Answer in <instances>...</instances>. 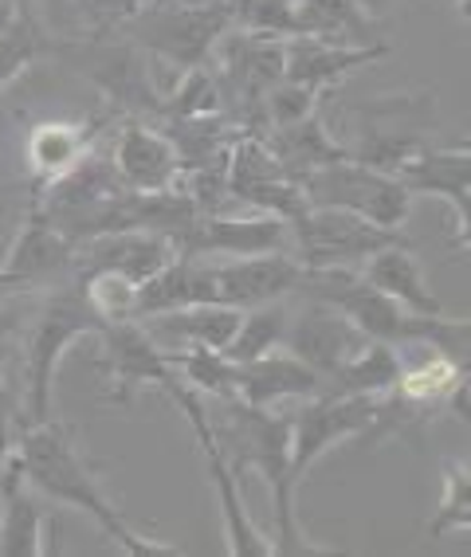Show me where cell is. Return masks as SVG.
<instances>
[{
  "instance_id": "1",
  "label": "cell",
  "mask_w": 471,
  "mask_h": 557,
  "mask_svg": "<svg viewBox=\"0 0 471 557\" xmlns=\"http://www.w3.org/2000/svg\"><path fill=\"white\" fill-rule=\"evenodd\" d=\"M16 459H21L24 483L48 503L83 510V515L102 530V534L119 542L122 554L131 557H177L181 549L158 537H146L122 518V510L111 503V495L102 491L99 475L83 456L79 440L67 424L60 420H44V424H28L21 429V444H16Z\"/></svg>"
},
{
  "instance_id": "2",
  "label": "cell",
  "mask_w": 471,
  "mask_h": 557,
  "mask_svg": "<svg viewBox=\"0 0 471 557\" xmlns=\"http://www.w3.org/2000/svg\"><path fill=\"white\" fill-rule=\"evenodd\" d=\"M212 432L221 440V448L236 475L260 471L263 483H268L271 507H275L271 554H331L326 546L307 542V534L299 530V518H295V491H299V483L292 475V412L256 408L240 397H224V417L212 420Z\"/></svg>"
},
{
  "instance_id": "3",
  "label": "cell",
  "mask_w": 471,
  "mask_h": 557,
  "mask_svg": "<svg viewBox=\"0 0 471 557\" xmlns=\"http://www.w3.org/2000/svg\"><path fill=\"white\" fill-rule=\"evenodd\" d=\"M99 326L102 322L83 302L75 278L51 290V299L44 302L40 319H36V326L28 334V349H24V400L21 417H16L21 429L51 420V393H55L60 361L67 358V349L79 338L99 334Z\"/></svg>"
},
{
  "instance_id": "4",
  "label": "cell",
  "mask_w": 471,
  "mask_h": 557,
  "mask_svg": "<svg viewBox=\"0 0 471 557\" xmlns=\"http://www.w3.org/2000/svg\"><path fill=\"white\" fill-rule=\"evenodd\" d=\"M122 28L131 44L177 67L181 75L212 60V48L232 28L228 0H146L122 21Z\"/></svg>"
},
{
  "instance_id": "5",
  "label": "cell",
  "mask_w": 471,
  "mask_h": 557,
  "mask_svg": "<svg viewBox=\"0 0 471 557\" xmlns=\"http://www.w3.org/2000/svg\"><path fill=\"white\" fill-rule=\"evenodd\" d=\"M299 189L311 209L354 212L385 232H405L412 216V193L397 181V173L373 170L354 158H342L299 177Z\"/></svg>"
},
{
  "instance_id": "6",
  "label": "cell",
  "mask_w": 471,
  "mask_h": 557,
  "mask_svg": "<svg viewBox=\"0 0 471 557\" xmlns=\"http://www.w3.org/2000/svg\"><path fill=\"white\" fill-rule=\"evenodd\" d=\"M358 141L346 146L354 161L373 165V170L397 173L409 158L429 146V129L436 122V95L417 90V95H377L361 102L358 110Z\"/></svg>"
},
{
  "instance_id": "7",
  "label": "cell",
  "mask_w": 471,
  "mask_h": 557,
  "mask_svg": "<svg viewBox=\"0 0 471 557\" xmlns=\"http://www.w3.org/2000/svg\"><path fill=\"white\" fill-rule=\"evenodd\" d=\"M165 393H170L173 405L185 412V420H189V429H193V440H197V448H201V456H204L212 491H216V510H221V522H224V537H228V554L232 557H268L271 542H268V534L248 518V510H244L240 475L232 471L221 440H216V432H212L204 397L197 393V388L181 385V381H173Z\"/></svg>"
},
{
  "instance_id": "8",
  "label": "cell",
  "mask_w": 471,
  "mask_h": 557,
  "mask_svg": "<svg viewBox=\"0 0 471 557\" xmlns=\"http://www.w3.org/2000/svg\"><path fill=\"white\" fill-rule=\"evenodd\" d=\"M287 232L295 239L292 256L302 268H361L373 251L389 244H409L401 232H385L354 212L311 209V205L287 224Z\"/></svg>"
},
{
  "instance_id": "9",
  "label": "cell",
  "mask_w": 471,
  "mask_h": 557,
  "mask_svg": "<svg viewBox=\"0 0 471 557\" xmlns=\"http://www.w3.org/2000/svg\"><path fill=\"white\" fill-rule=\"evenodd\" d=\"M75 251L79 244L63 236L44 205L32 197L28 216L12 239L9 256L0 263V299L4 295H28V290H55L75 278Z\"/></svg>"
},
{
  "instance_id": "10",
  "label": "cell",
  "mask_w": 471,
  "mask_h": 557,
  "mask_svg": "<svg viewBox=\"0 0 471 557\" xmlns=\"http://www.w3.org/2000/svg\"><path fill=\"white\" fill-rule=\"evenodd\" d=\"M382 397H350V393H314L292 412V475H302L319 463L322 456L354 436H365L377 420Z\"/></svg>"
},
{
  "instance_id": "11",
  "label": "cell",
  "mask_w": 471,
  "mask_h": 557,
  "mask_svg": "<svg viewBox=\"0 0 471 557\" xmlns=\"http://www.w3.org/2000/svg\"><path fill=\"white\" fill-rule=\"evenodd\" d=\"M51 55H63V60L75 63V71H83L95 87L114 99L126 110H153V114H165V95L153 87V75L146 67V51L138 44L122 40V44H99V40H83V44H55Z\"/></svg>"
},
{
  "instance_id": "12",
  "label": "cell",
  "mask_w": 471,
  "mask_h": 557,
  "mask_svg": "<svg viewBox=\"0 0 471 557\" xmlns=\"http://www.w3.org/2000/svg\"><path fill=\"white\" fill-rule=\"evenodd\" d=\"M99 342H102V373L111 377V397L119 405L138 393V388H165L177 381L173 373L170 358H165V349L161 342L150 338V330L141 326L138 319H126V322H107L99 326Z\"/></svg>"
},
{
  "instance_id": "13",
  "label": "cell",
  "mask_w": 471,
  "mask_h": 557,
  "mask_svg": "<svg viewBox=\"0 0 471 557\" xmlns=\"http://www.w3.org/2000/svg\"><path fill=\"white\" fill-rule=\"evenodd\" d=\"M177 256H263V251H283L287 248V220L271 216V212H256L248 216H228V212H209V216H197L189 228L181 232L177 239ZM292 251V248H287Z\"/></svg>"
},
{
  "instance_id": "14",
  "label": "cell",
  "mask_w": 471,
  "mask_h": 557,
  "mask_svg": "<svg viewBox=\"0 0 471 557\" xmlns=\"http://www.w3.org/2000/svg\"><path fill=\"white\" fill-rule=\"evenodd\" d=\"M299 278H302V263L287 248L212 263L216 302H228V307H240V310L292 295V290H299Z\"/></svg>"
},
{
  "instance_id": "15",
  "label": "cell",
  "mask_w": 471,
  "mask_h": 557,
  "mask_svg": "<svg viewBox=\"0 0 471 557\" xmlns=\"http://www.w3.org/2000/svg\"><path fill=\"white\" fill-rule=\"evenodd\" d=\"M365 342L370 338L342 310L326 307L319 299H311V307L302 310L299 319L287 322V334H283V349L295 354L302 366H311L322 381L331 377L334 369L346 366Z\"/></svg>"
},
{
  "instance_id": "16",
  "label": "cell",
  "mask_w": 471,
  "mask_h": 557,
  "mask_svg": "<svg viewBox=\"0 0 471 557\" xmlns=\"http://www.w3.org/2000/svg\"><path fill=\"white\" fill-rule=\"evenodd\" d=\"M111 165L122 185L134 193H161L181 185V158L170 134L153 129L150 122L134 119L114 134Z\"/></svg>"
},
{
  "instance_id": "17",
  "label": "cell",
  "mask_w": 471,
  "mask_h": 557,
  "mask_svg": "<svg viewBox=\"0 0 471 557\" xmlns=\"http://www.w3.org/2000/svg\"><path fill=\"white\" fill-rule=\"evenodd\" d=\"M177 256V244L165 232L150 228H126V232H107V236L83 239L79 251H75V275L79 271H119V275L134 278V283H146L150 275H158L170 259Z\"/></svg>"
},
{
  "instance_id": "18",
  "label": "cell",
  "mask_w": 471,
  "mask_h": 557,
  "mask_svg": "<svg viewBox=\"0 0 471 557\" xmlns=\"http://www.w3.org/2000/svg\"><path fill=\"white\" fill-rule=\"evenodd\" d=\"M389 44H365V48H350V44H326L314 36H287L283 40V79L307 83L314 90H334L346 75L358 67L385 60Z\"/></svg>"
},
{
  "instance_id": "19",
  "label": "cell",
  "mask_w": 471,
  "mask_h": 557,
  "mask_svg": "<svg viewBox=\"0 0 471 557\" xmlns=\"http://www.w3.org/2000/svg\"><path fill=\"white\" fill-rule=\"evenodd\" d=\"M102 122H40V126L28 129L24 138V158H28L32 170V193H44L48 185L63 181L71 170H79L83 161L95 153V141H99Z\"/></svg>"
},
{
  "instance_id": "20",
  "label": "cell",
  "mask_w": 471,
  "mask_h": 557,
  "mask_svg": "<svg viewBox=\"0 0 471 557\" xmlns=\"http://www.w3.org/2000/svg\"><path fill=\"white\" fill-rule=\"evenodd\" d=\"M48 554V518L44 498L24 483L21 459L12 451L0 463V557Z\"/></svg>"
},
{
  "instance_id": "21",
  "label": "cell",
  "mask_w": 471,
  "mask_h": 557,
  "mask_svg": "<svg viewBox=\"0 0 471 557\" xmlns=\"http://www.w3.org/2000/svg\"><path fill=\"white\" fill-rule=\"evenodd\" d=\"M397 181L412 197H441L448 200L456 216H460V244L468 248L471 228V153L468 146L460 150H432L424 146L417 158H409L397 170Z\"/></svg>"
},
{
  "instance_id": "22",
  "label": "cell",
  "mask_w": 471,
  "mask_h": 557,
  "mask_svg": "<svg viewBox=\"0 0 471 557\" xmlns=\"http://www.w3.org/2000/svg\"><path fill=\"white\" fill-rule=\"evenodd\" d=\"M322 393V377L295 354L271 349L263 358L236 366V397L256 408H280L287 400H307Z\"/></svg>"
},
{
  "instance_id": "23",
  "label": "cell",
  "mask_w": 471,
  "mask_h": 557,
  "mask_svg": "<svg viewBox=\"0 0 471 557\" xmlns=\"http://www.w3.org/2000/svg\"><path fill=\"white\" fill-rule=\"evenodd\" d=\"M382 32L385 24L377 21V12L365 9L361 0H295V36L365 48L385 44Z\"/></svg>"
},
{
  "instance_id": "24",
  "label": "cell",
  "mask_w": 471,
  "mask_h": 557,
  "mask_svg": "<svg viewBox=\"0 0 471 557\" xmlns=\"http://www.w3.org/2000/svg\"><path fill=\"white\" fill-rule=\"evenodd\" d=\"M197 302H216L212 290V259L173 256L158 275H150L138 287V319L165 314V310L197 307Z\"/></svg>"
},
{
  "instance_id": "25",
  "label": "cell",
  "mask_w": 471,
  "mask_h": 557,
  "mask_svg": "<svg viewBox=\"0 0 471 557\" xmlns=\"http://www.w3.org/2000/svg\"><path fill=\"white\" fill-rule=\"evenodd\" d=\"M263 141H268L271 158L280 161V170L292 181L307 177V173L322 170V165H334V161L350 158V150L326 129V119H322L319 110H314L311 119L295 122V126L268 129Z\"/></svg>"
},
{
  "instance_id": "26",
  "label": "cell",
  "mask_w": 471,
  "mask_h": 557,
  "mask_svg": "<svg viewBox=\"0 0 471 557\" xmlns=\"http://www.w3.org/2000/svg\"><path fill=\"white\" fill-rule=\"evenodd\" d=\"M358 271L370 278L377 290H385L393 302H401L409 314H444L441 299L432 295L429 278H424L421 263H417L409 244H389V248L373 251Z\"/></svg>"
},
{
  "instance_id": "27",
  "label": "cell",
  "mask_w": 471,
  "mask_h": 557,
  "mask_svg": "<svg viewBox=\"0 0 471 557\" xmlns=\"http://www.w3.org/2000/svg\"><path fill=\"white\" fill-rule=\"evenodd\" d=\"M401 377V349L393 342H365L342 369L322 381V393H350V397H389Z\"/></svg>"
},
{
  "instance_id": "28",
  "label": "cell",
  "mask_w": 471,
  "mask_h": 557,
  "mask_svg": "<svg viewBox=\"0 0 471 557\" xmlns=\"http://www.w3.org/2000/svg\"><path fill=\"white\" fill-rule=\"evenodd\" d=\"M287 307L283 299H271V302H260V307H248L244 310L240 326L232 334V342L224 346V358L244 366V361H256L271 349H283V334H287Z\"/></svg>"
},
{
  "instance_id": "29",
  "label": "cell",
  "mask_w": 471,
  "mask_h": 557,
  "mask_svg": "<svg viewBox=\"0 0 471 557\" xmlns=\"http://www.w3.org/2000/svg\"><path fill=\"white\" fill-rule=\"evenodd\" d=\"M173 373L181 385L197 388L201 397H236V361H228L221 349L204 346H177L165 349Z\"/></svg>"
},
{
  "instance_id": "30",
  "label": "cell",
  "mask_w": 471,
  "mask_h": 557,
  "mask_svg": "<svg viewBox=\"0 0 471 557\" xmlns=\"http://www.w3.org/2000/svg\"><path fill=\"white\" fill-rule=\"evenodd\" d=\"M51 51H55V40L40 28V21L28 9H21V16L0 32V90H9L32 63L51 55Z\"/></svg>"
},
{
  "instance_id": "31",
  "label": "cell",
  "mask_w": 471,
  "mask_h": 557,
  "mask_svg": "<svg viewBox=\"0 0 471 557\" xmlns=\"http://www.w3.org/2000/svg\"><path fill=\"white\" fill-rule=\"evenodd\" d=\"M79 283V295L90 310H95V319L107 326V322H126V319H138V283L119 271H107V268H95V271H79L75 275Z\"/></svg>"
},
{
  "instance_id": "32",
  "label": "cell",
  "mask_w": 471,
  "mask_h": 557,
  "mask_svg": "<svg viewBox=\"0 0 471 557\" xmlns=\"http://www.w3.org/2000/svg\"><path fill=\"white\" fill-rule=\"evenodd\" d=\"M212 114H224V90L212 63L181 71L165 95V119H212Z\"/></svg>"
},
{
  "instance_id": "33",
  "label": "cell",
  "mask_w": 471,
  "mask_h": 557,
  "mask_svg": "<svg viewBox=\"0 0 471 557\" xmlns=\"http://www.w3.org/2000/svg\"><path fill=\"white\" fill-rule=\"evenodd\" d=\"M228 21L236 32L287 40L295 36V0H228Z\"/></svg>"
},
{
  "instance_id": "34",
  "label": "cell",
  "mask_w": 471,
  "mask_h": 557,
  "mask_svg": "<svg viewBox=\"0 0 471 557\" xmlns=\"http://www.w3.org/2000/svg\"><path fill=\"white\" fill-rule=\"evenodd\" d=\"M471 527V479L468 463H456L448 459L444 463V491H441V507L429 522V537H448L456 530Z\"/></svg>"
},
{
  "instance_id": "35",
  "label": "cell",
  "mask_w": 471,
  "mask_h": 557,
  "mask_svg": "<svg viewBox=\"0 0 471 557\" xmlns=\"http://www.w3.org/2000/svg\"><path fill=\"white\" fill-rule=\"evenodd\" d=\"M319 102H322V90L307 87V83H295V79L271 83L268 95H263V126L271 129L295 126V122L311 119L314 110H319Z\"/></svg>"
},
{
  "instance_id": "36",
  "label": "cell",
  "mask_w": 471,
  "mask_h": 557,
  "mask_svg": "<svg viewBox=\"0 0 471 557\" xmlns=\"http://www.w3.org/2000/svg\"><path fill=\"white\" fill-rule=\"evenodd\" d=\"M16 432H21V420L12 417L9 400H0V463L16 451Z\"/></svg>"
},
{
  "instance_id": "37",
  "label": "cell",
  "mask_w": 471,
  "mask_h": 557,
  "mask_svg": "<svg viewBox=\"0 0 471 557\" xmlns=\"http://www.w3.org/2000/svg\"><path fill=\"white\" fill-rule=\"evenodd\" d=\"M16 16H21V0H0V32L9 28Z\"/></svg>"
},
{
  "instance_id": "38",
  "label": "cell",
  "mask_w": 471,
  "mask_h": 557,
  "mask_svg": "<svg viewBox=\"0 0 471 557\" xmlns=\"http://www.w3.org/2000/svg\"><path fill=\"white\" fill-rule=\"evenodd\" d=\"M0 338H4V334H0ZM0 400H9V405H12L9 385H4V349H0Z\"/></svg>"
},
{
  "instance_id": "39",
  "label": "cell",
  "mask_w": 471,
  "mask_h": 557,
  "mask_svg": "<svg viewBox=\"0 0 471 557\" xmlns=\"http://www.w3.org/2000/svg\"><path fill=\"white\" fill-rule=\"evenodd\" d=\"M361 4H365V9H373V12L382 9V0H361Z\"/></svg>"
},
{
  "instance_id": "40",
  "label": "cell",
  "mask_w": 471,
  "mask_h": 557,
  "mask_svg": "<svg viewBox=\"0 0 471 557\" xmlns=\"http://www.w3.org/2000/svg\"><path fill=\"white\" fill-rule=\"evenodd\" d=\"M4 330H9V322H4V314H0V334H4Z\"/></svg>"
}]
</instances>
